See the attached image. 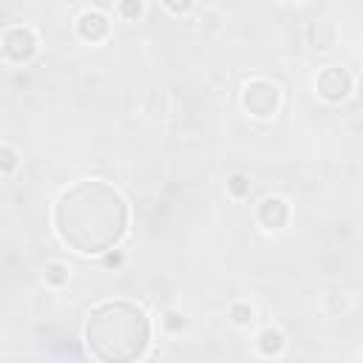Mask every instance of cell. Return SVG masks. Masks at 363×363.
Returning a JSON list of instances; mask_svg holds the SVG:
<instances>
[{
	"label": "cell",
	"mask_w": 363,
	"mask_h": 363,
	"mask_svg": "<svg viewBox=\"0 0 363 363\" xmlns=\"http://www.w3.org/2000/svg\"><path fill=\"white\" fill-rule=\"evenodd\" d=\"M227 187H230L233 196H247V193H250V182H247V176H241V173H233L230 182H227Z\"/></svg>",
	"instance_id": "8fae6325"
},
{
	"label": "cell",
	"mask_w": 363,
	"mask_h": 363,
	"mask_svg": "<svg viewBox=\"0 0 363 363\" xmlns=\"http://www.w3.org/2000/svg\"><path fill=\"white\" fill-rule=\"evenodd\" d=\"M352 91V77L343 68H323L318 74V94L326 102H340Z\"/></svg>",
	"instance_id": "5b68a950"
},
{
	"label": "cell",
	"mask_w": 363,
	"mask_h": 363,
	"mask_svg": "<svg viewBox=\"0 0 363 363\" xmlns=\"http://www.w3.org/2000/svg\"><path fill=\"white\" fill-rule=\"evenodd\" d=\"M182 323H184V320H182L176 312H170V315H167V326H170V329H179Z\"/></svg>",
	"instance_id": "9a60e30c"
},
{
	"label": "cell",
	"mask_w": 363,
	"mask_h": 363,
	"mask_svg": "<svg viewBox=\"0 0 363 363\" xmlns=\"http://www.w3.org/2000/svg\"><path fill=\"white\" fill-rule=\"evenodd\" d=\"M284 349V335L278 332V329H264L261 335H258V352L261 354H278Z\"/></svg>",
	"instance_id": "9c48e42d"
},
{
	"label": "cell",
	"mask_w": 363,
	"mask_h": 363,
	"mask_svg": "<svg viewBox=\"0 0 363 363\" xmlns=\"http://www.w3.org/2000/svg\"><path fill=\"white\" fill-rule=\"evenodd\" d=\"M45 281H48L51 286H62V284L68 281V269H65L62 264H57V261H54V264H48V267H45Z\"/></svg>",
	"instance_id": "30bf717a"
},
{
	"label": "cell",
	"mask_w": 363,
	"mask_h": 363,
	"mask_svg": "<svg viewBox=\"0 0 363 363\" xmlns=\"http://www.w3.org/2000/svg\"><path fill=\"white\" fill-rule=\"evenodd\" d=\"M54 224L65 244H71L77 252L94 255L111 250L122 238L128 207L111 184L85 179L60 196Z\"/></svg>",
	"instance_id": "6da1fadb"
},
{
	"label": "cell",
	"mask_w": 363,
	"mask_h": 363,
	"mask_svg": "<svg viewBox=\"0 0 363 363\" xmlns=\"http://www.w3.org/2000/svg\"><path fill=\"white\" fill-rule=\"evenodd\" d=\"M278 85L269 79H252L244 88V108L252 116H269L278 108Z\"/></svg>",
	"instance_id": "3957f363"
},
{
	"label": "cell",
	"mask_w": 363,
	"mask_h": 363,
	"mask_svg": "<svg viewBox=\"0 0 363 363\" xmlns=\"http://www.w3.org/2000/svg\"><path fill=\"white\" fill-rule=\"evenodd\" d=\"M77 31H79L82 40H88V43H99V40L108 37L111 26H108L105 14H99V11H82L79 20H77Z\"/></svg>",
	"instance_id": "8992f818"
},
{
	"label": "cell",
	"mask_w": 363,
	"mask_h": 363,
	"mask_svg": "<svg viewBox=\"0 0 363 363\" xmlns=\"http://www.w3.org/2000/svg\"><path fill=\"white\" fill-rule=\"evenodd\" d=\"M119 9H122V14H128V17H139V14H142V3H122Z\"/></svg>",
	"instance_id": "5bb4252c"
},
{
	"label": "cell",
	"mask_w": 363,
	"mask_h": 363,
	"mask_svg": "<svg viewBox=\"0 0 363 363\" xmlns=\"http://www.w3.org/2000/svg\"><path fill=\"white\" fill-rule=\"evenodd\" d=\"M17 167V153L11 147H0V173H9Z\"/></svg>",
	"instance_id": "4fadbf2b"
},
{
	"label": "cell",
	"mask_w": 363,
	"mask_h": 363,
	"mask_svg": "<svg viewBox=\"0 0 363 363\" xmlns=\"http://www.w3.org/2000/svg\"><path fill=\"white\" fill-rule=\"evenodd\" d=\"M309 40H312V48L326 51V48H332V43H335V28H332L329 23H318V26L309 28Z\"/></svg>",
	"instance_id": "ba28073f"
},
{
	"label": "cell",
	"mask_w": 363,
	"mask_h": 363,
	"mask_svg": "<svg viewBox=\"0 0 363 363\" xmlns=\"http://www.w3.org/2000/svg\"><path fill=\"white\" fill-rule=\"evenodd\" d=\"M289 218V207L284 199H264L261 207H258V221L267 227V230H281Z\"/></svg>",
	"instance_id": "52a82bcc"
},
{
	"label": "cell",
	"mask_w": 363,
	"mask_h": 363,
	"mask_svg": "<svg viewBox=\"0 0 363 363\" xmlns=\"http://www.w3.org/2000/svg\"><path fill=\"white\" fill-rule=\"evenodd\" d=\"M3 51H6L9 60H14V62H26V60L34 57V51H37V40H34V34H31L28 28H23V26L9 28V31L3 34Z\"/></svg>",
	"instance_id": "277c9868"
},
{
	"label": "cell",
	"mask_w": 363,
	"mask_h": 363,
	"mask_svg": "<svg viewBox=\"0 0 363 363\" xmlns=\"http://www.w3.org/2000/svg\"><path fill=\"white\" fill-rule=\"evenodd\" d=\"M230 315H233V320H235L238 326H244V323L252 320V309H250L247 303H235V306L230 309Z\"/></svg>",
	"instance_id": "7c38bea8"
},
{
	"label": "cell",
	"mask_w": 363,
	"mask_h": 363,
	"mask_svg": "<svg viewBox=\"0 0 363 363\" xmlns=\"http://www.w3.org/2000/svg\"><path fill=\"white\" fill-rule=\"evenodd\" d=\"M85 340L91 354L102 363H130L147 349L150 323L139 306L108 301L88 315Z\"/></svg>",
	"instance_id": "7a4b0ae2"
}]
</instances>
